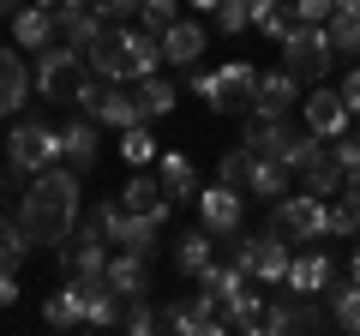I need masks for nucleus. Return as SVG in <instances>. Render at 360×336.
<instances>
[{
	"label": "nucleus",
	"instance_id": "obj_45",
	"mask_svg": "<svg viewBox=\"0 0 360 336\" xmlns=\"http://www.w3.org/2000/svg\"><path fill=\"white\" fill-rule=\"evenodd\" d=\"M342 193H354V198H360V168H348V174H342Z\"/></svg>",
	"mask_w": 360,
	"mask_h": 336
},
{
	"label": "nucleus",
	"instance_id": "obj_8",
	"mask_svg": "<svg viewBox=\"0 0 360 336\" xmlns=\"http://www.w3.org/2000/svg\"><path fill=\"white\" fill-rule=\"evenodd\" d=\"M252 103H258V66H252V60H229V66H217L210 108H217V115H252Z\"/></svg>",
	"mask_w": 360,
	"mask_h": 336
},
{
	"label": "nucleus",
	"instance_id": "obj_19",
	"mask_svg": "<svg viewBox=\"0 0 360 336\" xmlns=\"http://www.w3.org/2000/svg\"><path fill=\"white\" fill-rule=\"evenodd\" d=\"M54 37H60V25H54V13H49V6H37V0H25V6L13 13V42H18L25 54L49 49Z\"/></svg>",
	"mask_w": 360,
	"mask_h": 336
},
{
	"label": "nucleus",
	"instance_id": "obj_29",
	"mask_svg": "<svg viewBox=\"0 0 360 336\" xmlns=\"http://www.w3.org/2000/svg\"><path fill=\"white\" fill-rule=\"evenodd\" d=\"M54 25H60V42H72V49L84 54L90 42H96V37H103V30H108V18H103V13H90V6H78V13L54 18Z\"/></svg>",
	"mask_w": 360,
	"mask_h": 336
},
{
	"label": "nucleus",
	"instance_id": "obj_7",
	"mask_svg": "<svg viewBox=\"0 0 360 336\" xmlns=\"http://www.w3.org/2000/svg\"><path fill=\"white\" fill-rule=\"evenodd\" d=\"M324 205H330V198H312L307 186H300V193H283L276 205H270V228L288 234L295 246L324 240V234H330V210H324Z\"/></svg>",
	"mask_w": 360,
	"mask_h": 336
},
{
	"label": "nucleus",
	"instance_id": "obj_21",
	"mask_svg": "<svg viewBox=\"0 0 360 336\" xmlns=\"http://www.w3.org/2000/svg\"><path fill=\"white\" fill-rule=\"evenodd\" d=\"M96 156H103V144H96L90 115H84V120H66V127H60V162L78 168V174H90V168H96Z\"/></svg>",
	"mask_w": 360,
	"mask_h": 336
},
{
	"label": "nucleus",
	"instance_id": "obj_24",
	"mask_svg": "<svg viewBox=\"0 0 360 336\" xmlns=\"http://www.w3.org/2000/svg\"><path fill=\"white\" fill-rule=\"evenodd\" d=\"M319 295H324V306H330V324H342V330L360 336V283L354 276H330Z\"/></svg>",
	"mask_w": 360,
	"mask_h": 336
},
{
	"label": "nucleus",
	"instance_id": "obj_32",
	"mask_svg": "<svg viewBox=\"0 0 360 336\" xmlns=\"http://www.w3.org/2000/svg\"><path fill=\"white\" fill-rule=\"evenodd\" d=\"M30 252V234L18 217H0V276H18V264H25Z\"/></svg>",
	"mask_w": 360,
	"mask_h": 336
},
{
	"label": "nucleus",
	"instance_id": "obj_38",
	"mask_svg": "<svg viewBox=\"0 0 360 336\" xmlns=\"http://www.w3.org/2000/svg\"><path fill=\"white\" fill-rule=\"evenodd\" d=\"M174 18H180V0H139V25L156 30V37H162Z\"/></svg>",
	"mask_w": 360,
	"mask_h": 336
},
{
	"label": "nucleus",
	"instance_id": "obj_9",
	"mask_svg": "<svg viewBox=\"0 0 360 336\" xmlns=\"http://www.w3.org/2000/svg\"><path fill=\"white\" fill-rule=\"evenodd\" d=\"M222 300L217 295H205V288H198V295H180L174 306L162 312V330H180V336H217L222 330Z\"/></svg>",
	"mask_w": 360,
	"mask_h": 336
},
{
	"label": "nucleus",
	"instance_id": "obj_14",
	"mask_svg": "<svg viewBox=\"0 0 360 336\" xmlns=\"http://www.w3.org/2000/svg\"><path fill=\"white\" fill-rule=\"evenodd\" d=\"M330 276H336V259L324 252L319 240H307V246L295 252V259H288V283H283V288H300V295H319V288L330 283Z\"/></svg>",
	"mask_w": 360,
	"mask_h": 336
},
{
	"label": "nucleus",
	"instance_id": "obj_6",
	"mask_svg": "<svg viewBox=\"0 0 360 336\" xmlns=\"http://www.w3.org/2000/svg\"><path fill=\"white\" fill-rule=\"evenodd\" d=\"M330 60H336V49H330V30L324 25H288V37H283V66L300 78V84H324V72H330Z\"/></svg>",
	"mask_w": 360,
	"mask_h": 336
},
{
	"label": "nucleus",
	"instance_id": "obj_33",
	"mask_svg": "<svg viewBox=\"0 0 360 336\" xmlns=\"http://www.w3.org/2000/svg\"><path fill=\"white\" fill-rule=\"evenodd\" d=\"M120 156H127V168H144V162H156V156H162V144L150 138V120H139V127L120 132Z\"/></svg>",
	"mask_w": 360,
	"mask_h": 336
},
{
	"label": "nucleus",
	"instance_id": "obj_4",
	"mask_svg": "<svg viewBox=\"0 0 360 336\" xmlns=\"http://www.w3.org/2000/svg\"><path fill=\"white\" fill-rule=\"evenodd\" d=\"M90 222L103 228V240H108V246H127V252H144V259L162 246V222H156V217H132L120 198H96Z\"/></svg>",
	"mask_w": 360,
	"mask_h": 336
},
{
	"label": "nucleus",
	"instance_id": "obj_31",
	"mask_svg": "<svg viewBox=\"0 0 360 336\" xmlns=\"http://www.w3.org/2000/svg\"><path fill=\"white\" fill-rule=\"evenodd\" d=\"M193 283L205 288V295H217V300H229L234 288H246V283H252V276H246V271H240V264H234V259H229V264H217V259H210L205 271L193 276Z\"/></svg>",
	"mask_w": 360,
	"mask_h": 336
},
{
	"label": "nucleus",
	"instance_id": "obj_26",
	"mask_svg": "<svg viewBox=\"0 0 360 336\" xmlns=\"http://www.w3.org/2000/svg\"><path fill=\"white\" fill-rule=\"evenodd\" d=\"M132 96H139L144 120H162V115H174V108H180V91L168 84L162 72H144V78H132Z\"/></svg>",
	"mask_w": 360,
	"mask_h": 336
},
{
	"label": "nucleus",
	"instance_id": "obj_48",
	"mask_svg": "<svg viewBox=\"0 0 360 336\" xmlns=\"http://www.w3.org/2000/svg\"><path fill=\"white\" fill-rule=\"evenodd\" d=\"M348 276H354V283H360V246H354V259H348Z\"/></svg>",
	"mask_w": 360,
	"mask_h": 336
},
{
	"label": "nucleus",
	"instance_id": "obj_22",
	"mask_svg": "<svg viewBox=\"0 0 360 336\" xmlns=\"http://www.w3.org/2000/svg\"><path fill=\"white\" fill-rule=\"evenodd\" d=\"M246 193H252V198H270V205H276L283 193H295V168H288L283 156H252V174H246Z\"/></svg>",
	"mask_w": 360,
	"mask_h": 336
},
{
	"label": "nucleus",
	"instance_id": "obj_43",
	"mask_svg": "<svg viewBox=\"0 0 360 336\" xmlns=\"http://www.w3.org/2000/svg\"><path fill=\"white\" fill-rule=\"evenodd\" d=\"M13 300H18V276H0V312L13 306Z\"/></svg>",
	"mask_w": 360,
	"mask_h": 336
},
{
	"label": "nucleus",
	"instance_id": "obj_18",
	"mask_svg": "<svg viewBox=\"0 0 360 336\" xmlns=\"http://www.w3.org/2000/svg\"><path fill=\"white\" fill-rule=\"evenodd\" d=\"M156 42H162V60H168V66H198V54H205L210 37H205V25H198V18H174Z\"/></svg>",
	"mask_w": 360,
	"mask_h": 336
},
{
	"label": "nucleus",
	"instance_id": "obj_23",
	"mask_svg": "<svg viewBox=\"0 0 360 336\" xmlns=\"http://www.w3.org/2000/svg\"><path fill=\"white\" fill-rule=\"evenodd\" d=\"M300 186H307L312 198H336L342 193V162H336V150H330V138L312 150V162L300 168Z\"/></svg>",
	"mask_w": 360,
	"mask_h": 336
},
{
	"label": "nucleus",
	"instance_id": "obj_25",
	"mask_svg": "<svg viewBox=\"0 0 360 336\" xmlns=\"http://www.w3.org/2000/svg\"><path fill=\"white\" fill-rule=\"evenodd\" d=\"M210 240H217V234H210L205 222H198V228H186L174 246H168V252H174V271H180V276H198L210 259H217V246H210Z\"/></svg>",
	"mask_w": 360,
	"mask_h": 336
},
{
	"label": "nucleus",
	"instance_id": "obj_1",
	"mask_svg": "<svg viewBox=\"0 0 360 336\" xmlns=\"http://www.w3.org/2000/svg\"><path fill=\"white\" fill-rule=\"evenodd\" d=\"M18 222L30 246H60L78 228V168H42L18 193Z\"/></svg>",
	"mask_w": 360,
	"mask_h": 336
},
{
	"label": "nucleus",
	"instance_id": "obj_30",
	"mask_svg": "<svg viewBox=\"0 0 360 336\" xmlns=\"http://www.w3.org/2000/svg\"><path fill=\"white\" fill-rule=\"evenodd\" d=\"M127 54H132V78H144V72H162V42H156V30H132L127 25Z\"/></svg>",
	"mask_w": 360,
	"mask_h": 336
},
{
	"label": "nucleus",
	"instance_id": "obj_34",
	"mask_svg": "<svg viewBox=\"0 0 360 336\" xmlns=\"http://www.w3.org/2000/svg\"><path fill=\"white\" fill-rule=\"evenodd\" d=\"M324 30H330V49H336V54H360V13L336 6V13L324 18Z\"/></svg>",
	"mask_w": 360,
	"mask_h": 336
},
{
	"label": "nucleus",
	"instance_id": "obj_3",
	"mask_svg": "<svg viewBox=\"0 0 360 336\" xmlns=\"http://www.w3.org/2000/svg\"><path fill=\"white\" fill-rule=\"evenodd\" d=\"M288 259H295V240L276 228H258V234H234V264H240L252 283L283 288L288 283Z\"/></svg>",
	"mask_w": 360,
	"mask_h": 336
},
{
	"label": "nucleus",
	"instance_id": "obj_46",
	"mask_svg": "<svg viewBox=\"0 0 360 336\" xmlns=\"http://www.w3.org/2000/svg\"><path fill=\"white\" fill-rule=\"evenodd\" d=\"M186 6H198V13H217V6H222V0H186Z\"/></svg>",
	"mask_w": 360,
	"mask_h": 336
},
{
	"label": "nucleus",
	"instance_id": "obj_47",
	"mask_svg": "<svg viewBox=\"0 0 360 336\" xmlns=\"http://www.w3.org/2000/svg\"><path fill=\"white\" fill-rule=\"evenodd\" d=\"M18 6H25V0H0V18H13V13H18Z\"/></svg>",
	"mask_w": 360,
	"mask_h": 336
},
{
	"label": "nucleus",
	"instance_id": "obj_17",
	"mask_svg": "<svg viewBox=\"0 0 360 336\" xmlns=\"http://www.w3.org/2000/svg\"><path fill=\"white\" fill-rule=\"evenodd\" d=\"M288 108H300V78L288 72H258V103H252V115H264V120H276V115H288Z\"/></svg>",
	"mask_w": 360,
	"mask_h": 336
},
{
	"label": "nucleus",
	"instance_id": "obj_40",
	"mask_svg": "<svg viewBox=\"0 0 360 336\" xmlns=\"http://www.w3.org/2000/svg\"><path fill=\"white\" fill-rule=\"evenodd\" d=\"M288 13H295L300 25H324V18L336 13V0H295V6H288Z\"/></svg>",
	"mask_w": 360,
	"mask_h": 336
},
{
	"label": "nucleus",
	"instance_id": "obj_42",
	"mask_svg": "<svg viewBox=\"0 0 360 336\" xmlns=\"http://www.w3.org/2000/svg\"><path fill=\"white\" fill-rule=\"evenodd\" d=\"M37 6H49L54 18H66V13H78V6H84V0H37Z\"/></svg>",
	"mask_w": 360,
	"mask_h": 336
},
{
	"label": "nucleus",
	"instance_id": "obj_37",
	"mask_svg": "<svg viewBox=\"0 0 360 336\" xmlns=\"http://www.w3.org/2000/svg\"><path fill=\"white\" fill-rule=\"evenodd\" d=\"M246 174H252V150H246V144L222 150V162H217V181H222V186H246Z\"/></svg>",
	"mask_w": 360,
	"mask_h": 336
},
{
	"label": "nucleus",
	"instance_id": "obj_44",
	"mask_svg": "<svg viewBox=\"0 0 360 336\" xmlns=\"http://www.w3.org/2000/svg\"><path fill=\"white\" fill-rule=\"evenodd\" d=\"M193 91H198V96L210 103V91H217V72H193Z\"/></svg>",
	"mask_w": 360,
	"mask_h": 336
},
{
	"label": "nucleus",
	"instance_id": "obj_16",
	"mask_svg": "<svg viewBox=\"0 0 360 336\" xmlns=\"http://www.w3.org/2000/svg\"><path fill=\"white\" fill-rule=\"evenodd\" d=\"M115 198L132 210V217H156V222H168V193H162V181H156V174H144V168H132L127 186H120Z\"/></svg>",
	"mask_w": 360,
	"mask_h": 336
},
{
	"label": "nucleus",
	"instance_id": "obj_11",
	"mask_svg": "<svg viewBox=\"0 0 360 336\" xmlns=\"http://www.w3.org/2000/svg\"><path fill=\"white\" fill-rule=\"evenodd\" d=\"M84 60H90V72H96V78H108V84L132 78V54H127V25L103 30V37H96V42L84 49Z\"/></svg>",
	"mask_w": 360,
	"mask_h": 336
},
{
	"label": "nucleus",
	"instance_id": "obj_13",
	"mask_svg": "<svg viewBox=\"0 0 360 336\" xmlns=\"http://www.w3.org/2000/svg\"><path fill=\"white\" fill-rule=\"evenodd\" d=\"M30 91H37V78L25 66V49H0V120L18 115L30 103Z\"/></svg>",
	"mask_w": 360,
	"mask_h": 336
},
{
	"label": "nucleus",
	"instance_id": "obj_41",
	"mask_svg": "<svg viewBox=\"0 0 360 336\" xmlns=\"http://www.w3.org/2000/svg\"><path fill=\"white\" fill-rule=\"evenodd\" d=\"M336 91H342V103H348V115L360 120V66H354V72L342 78V84H336Z\"/></svg>",
	"mask_w": 360,
	"mask_h": 336
},
{
	"label": "nucleus",
	"instance_id": "obj_35",
	"mask_svg": "<svg viewBox=\"0 0 360 336\" xmlns=\"http://www.w3.org/2000/svg\"><path fill=\"white\" fill-rule=\"evenodd\" d=\"M324 210H330V234H342V240H360V198H354V193H336Z\"/></svg>",
	"mask_w": 360,
	"mask_h": 336
},
{
	"label": "nucleus",
	"instance_id": "obj_49",
	"mask_svg": "<svg viewBox=\"0 0 360 336\" xmlns=\"http://www.w3.org/2000/svg\"><path fill=\"white\" fill-rule=\"evenodd\" d=\"M354 138H360V132H354Z\"/></svg>",
	"mask_w": 360,
	"mask_h": 336
},
{
	"label": "nucleus",
	"instance_id": "obj_15",
	"mask_svg": "<svg viewBox=\"0 0 360 336\" xmlns=\"http://www.w3.org/2000/svg\"><path fill=\"white\" fill-rule=\"evenodd\" d=\"M300 115H307V127L319 132V138H336V132H348V103H342V91H312V96H300Z\"/></svg>",
	"mask_w": 360,
	"mask_h": 336
},
{
	"label": "nucleus",
	"instance_id": "obj_2",
	"mask_svg": "<svg viewBox=\"0 0 360 336\" xmlns=\"http://www.w3.org/2000/svg\"><path fill=\"white\" fill-rule=\"evenodd\" d=\"M37 96L42 103H78V91H84V78H90V60L72 49V42H49V49H37Z\"/></svg>",
	"mask_w": 360,
	"mask_h": 336
},
{
	"label": "nucleus",
	"instance_id": "obj_28",
	"mask_svg": "<svg viewBox=\"0 0 360 336\" xmlns=\"http://www.w3.org/2000/svg\"><path fill=\"white\" fill-rule=\"evenodd\" d=\"M42 324H49V330H72V324H84V300H78L72 276H66V283L42 300Z\"/></svg>",
	"mask_w": 360,
	"mask_h": 336
},
{
	"label": "nucleus",
	"instance_id": "obj_27",
	"mask_svg": "<svg viewBox=\"0 0 360 336\" xmlns=\"http://www.w3.org/2000/svg\"><path fill=\"white\" fill-rule=\"evenodd\" d=\"M156 181H162L168 205H186V198H198V168L186 162L180 150H168V156H162V168H156Z\"/></svg>",
	"mask_w": 360,
	"mask_h": 336
},
{
	"label": "nucleus",
	"instance_id": "obj_5",
	"mask_svg": "<svg viewBox=\"0 0 360 336\" xmlns=\"http://www.w3.org/2000/svg\"><path fill=\"white\" fill-rule=\"evenodd\" d=\"M6 162H18L25 174L60 162V127H49L42 115H13V138H6Z\"/></svg>",
	"mask_w": 360,
	"mask_h": 336
},
{
	"label": "nucleus",
	"instance_id": "obj_20",
	"mask_svg": "<svg viewBox=\"0 0 360 336\" xmlns=\"http://www.w3.org/2000/svg\"><path fill=\"white\" fill-rule=\"evenodd\" d=\"M108 288H115L120 300H132V295H150V259H144V252H127V246H120L115 259H108Z\"/></svg>",
	"mask_w": 360,
	"mask_h": 336
},
{
	"label": "nucleus",
	"instance_id": "obj_12",
	"mask_svg": "<svg viewBox=\"0 0 360 336\" xmlns=\"http://www.w3.org/2000/svg\"><path fill=\"white\" fill-rule=\"evenodd\" d=\"M295 120L288 115H276V120H264V115H246V127H240V144L252 156H288V144H295Z\"/></svg>",
	"mask_w": 360,
	"mask_h": 336
},
{
	"label": "nucleus",
	"instance_id": "obj_36",
	"mask_svg": "<svg viewBox=\"0 0 360 336\" xmlns=\"http://www.w3.org/2000/svg\"><path fill=\"white\" fill-rule=\"evenodd\" d=\"M120 330H132V336H150V330H162V318L150 312V295H132L127 306H120Z\"/></svg>",
	"mask_w": 360,
	"mask_h": 336
},
{
	"label": "nucleus",
	"instance_id": "obj_10",
	"mask_svg": "<svg viewBox=\"0 0 360 336\" xmlns=\"http://www.w3.org/2000/svg\"><path fill=\"white\" fill-rule=\"evenodd\" d=\"M193 205H198V222H205L210 234H229V240L240 234V222H246V198H240V186H222V181H217V186H205Z\"/></svg>",
	"mask_w": 360,
	"mask_h": 336
},
{
	"label": "nucleus",
	"instance_id": "obj_39",
	"mask_svg": "<svg viewBox=\"0 0 360 336\" xmlns=\"http://www.w3.org/2000/svg\"><path fill=\"white\" fill-rule=\"evenodd\" d=\"M210 18H217V30H222V37H240V30L252 25V13H246V0H222V6H217Z\"/></svg>",
	"mask_w": 360,
	"mask_h": 336
}]
</instances>
